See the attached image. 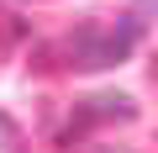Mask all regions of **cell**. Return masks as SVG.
Masks as SVG:
<instances>
[{
	"mask_svg": "<svg viewBox=\"0 0 158 153\" xmlns=\"http://www.w3.org/2000/svg\"><path fill=\"white\" fill-rule=\"evenodd\" d=\"M137 116V100L127 90H100V95H85L74 100V116H69V132L63 137H85L90 127H106V121H132Z\"/></svg>",
	"mask_w": 158,
	"mask_h": 153,
	"instance_id": "7a4b0ae2",
	"label": "cell"
},
{
	"mask_svg": "<svg viewBox=\"0 0 158 153\" xmlns=\"http://www.w3.org/2000/svg\"><path fill=\"white\" fill-rule=\"evenodd\" d=\"M27 37V21H16V16H0V58H6L16 42Z\"/></svg>",
	"mask_w": 158,
	"mask_h": 153,
	"instance_id": "3957f363",
	"label": "cell"
},
{
	"mask_svg": "<svg viewBox=\"0 0 158 153\" xmlns=\"http://www.w3.org/2000/svg\"><path fill=\"white\" fill-rule=\"evenodd\" d=\"M132 48H137V21H132V16H116V21H79V27L63 37L69 69H85V74L121 63Z\"/></svg>",
	"mask_w": 158,
	"mask_h": 153,
	"instance_id": "6da1fadb",
	"label": "cell"
},
{
	"mask_svg": "<svg viewBox=\"0 0 158 153\" xmlns=\"http://www.w3.org/2000/svg\"><path fill=\"white\" fill-rule=\"evenodd\" d=\"M153 74H158V58H153Z\"/></svg>",
	"mask_w": 158,
	"mask_h": 153,
	"instance_id": "5b68a950",
	"label": "cell"
},
{
	"mask_svg": "<svg viewBox=\"0 0 158 153\" xmlns=\"http://www.w3.org/2000/svg\"><path fill=\"white\" fill-rule=\"evenodd\" d=\"M95 153H132V148H95Z\"/></svg>",
	"mask_w": 158,
	"mask_h": 153,
	"instance_id": "277c9868",
	"label": "cell"
}]
</instances>
